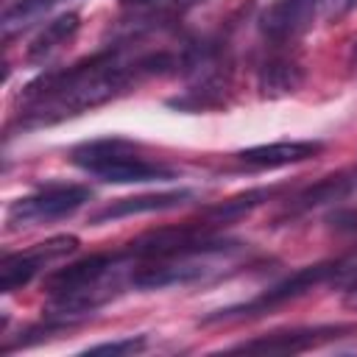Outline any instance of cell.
I'll list each match as a JSON object with an SVG mask.
<instances>
[{
    "instance_id": "6da1fadb",
    "label": "cell",
    "mask_w": 357,
    "mask_h": 357,
    "mask_svg": "<svg viewBox=\"0 0 357 357\" xmlns=\"http://www.w3.org/2000/svg\"><path fill=\"white\" fill-rule=\"evenodd\" d=\"M181 67V53L142 50L131 53L128 45H109L64 70H50L33 78L17 100L14 126L22 131L47 128L61 120L92 112L137 84Z\"/></svg>"
},
{
    "instance_id": "7a4b0ae2",
    "label": "cell",
    "mask_w": 357,
    "mask_h": 357,
    "mask_svg": "<svg viewBox=\"0 0 357 357\" xmlns=\"http://www.w3.org/2000/svg\"><path fill=\"white\" fill-rule=\"evenodd\" d=\"M70 162L109 184H145L176 178V170L170 165L151 159L137 142L123 137L86 139L70 151Z\"/></svg>"
},
{
    "instance_id": "3957f363",
    "label": "cell",
    "mask_w": 357,
    "mask_h": 357,
    "mask_svg": "<svg viewBox=\"0 0 357 357\" xmlns=\"http://www.w3.org/2000/svg\"><path fill=\"white\" fill-rule=\"evenodd\" d=\"M181 67L192 75V81L173 98H167L170 109L178 112H209L229 103L231 95V61L212 42L187 45L181 50Z\"/></svg>"
},
{
    "instance_id": "277c9868",
    "label": "cell",
    "mask_w": 357,
    "mask_h": 357,
    "mask_svg": "<svg viewBox=\"0 0 357 357\" xmlns=\"http://www.w3.org/2000/svg\"><path fill=\"white\" fill-rule=\"evenodd\" d=\"M343 259H329V262H315V265H304L298 271H293L290 276L279 279L276 284L265 287L259 296L243 301V304H231V307H223V310H215L209 315L201 318L204 326L209 324H231V321H245V318H259L271 310H279L301 296H307L312 287L324 284V282H335L337 271H340Z\"/></svg>"
},
{
    "instance_id": "5b68a950",
    "label": "cell",
    "mask_w": 357,
    "mask_h": 357,
    "mask_svg": "<svg viewBox=\"0 0 357 357\" xmlns=\"http://www.w3.org/2000/svg\"><path fill=\"white\" fill-rule=\"evenodd\" d=\"M89 198H92V190L84 187V184H67V181L45 184V187L33 190L31 195L17 198L8 206V212H6V229L8 231H20V229H31V226L64 220L73 212H78Z\"/></svg>"
},
{
    "instance_id": "8992f818",
    "label": "cell",
    "mask_w": 357,
    "mask_h": 357,
    "mask_svg": "<svg viewBox=\"0 0 357 357\" xmlns=\"http://www.w3.org/2000/svg\"><path fill=\"white\" fill-rule=\"evenodd\" d=\"M357 335L354 324H315V326H293V329H276L257 335L251 340H243L231 346V351H259V354H298L310 351L326 343H335L340 337Z\"/></svg>"
},
{
    "instance_id": "52a82bcc",
    "label": "cell",
    "mask_w": 357,
    "mask_h": 357,
    "mask_svg": "<svg viewBox=\"0 0 357 357\" xmlns=\"http://www.w3.org/2000/svg\"><path fill=\"white\" fill-rule=\"evenodd\" d=\"M78 237L73 234H59V237H50L45 243H36L25 251H14V254H6L0 259V290L3 293H14L20 287H25L33 276H39L50 262H59L64 259L67 254L78 251Z\"/></svg>"
},
{
    "instance_id": "ba28073f",
    "label": "cell",
    "mask_w": 357,
    "mask_h": 357,
    "mask_svg": "<svg viewBox=\"0 0 357 357\" xmlns=\"http://www.w3.org/2000/svg\"><path fill=\"white\" fill-rule=\"evenodd\" d=\"M321 8L324 0H271L259 14V33L273 45H290L312 28Z\"/></svg>"
},
{
    "instance_id": "9c48e42d",
    "label": "cell",
    "mask_w": 357,
    "mask_h": 357,
    "mask_svg": "<svg viewBox=\"0 0 357 357\" xmlns=\"http://www.w3.org/2000/svg\"><path fill=\"white\" fill-rule=\"evenodd\" d=\"M354 187H357V167H349V170H337L332 176H324L315 184L304 187L298 195L287 198V204H284V209L279 212L276 220H296V218H301V215H307V212H312V209H318L324 204H332V201L346 198Z\"/></svg>"
},
{
    "instance_id": "30bf717a",
    "label": "cell",
    "mask_w": 357,
    "mask_h": 357,
    "mask_svg": "<svg viewBox=\"0 0 357 357\" xmlns=\"http://www.w3.org/2000/svg\"><path fill=\"white\" fill-rule=\"evenodd\" d=\"M324 151V142L318 139H279V142H268V145H251L234 153L237 162H243L245 167H259V170H273V167H287V165H298L307 162L312 156H318Z\"/></svg>"
},
{
    "instance_id": "8fae6325",
    "label": "cell",
    "mask_w": 357,
    "mask_h": 357,
    "mask_svg": "<svg viewBox=\"0 0 357 357\" xmlns=\"http://www.w3.org/2000/svg\"><path fill=\"white\" fill-rule=\"evenodd\" d=\"M192 198V190H165V192H142V195H128V198H117L106 206H100L98 212L89 215L92 226L109 223V220H120V218H131V215H148V212H165V209H176L181 204H187Z\"/></svg>"
},
{
    "instance_id": "7c38bea8",
    "label": "cell",
    "mask_w": 357,
    "mask_h": 357,
    "mask_svg": "<svg viewBox=\"0 0 357 357\" xmlns=\"http://www.w3.org/2000/svg\"><path fill=\"white\" fill-rule=\"evenodd\" d=\"M279 192H282V184H271V187H251V190L237 192V195H231V198H226V201H220V204L206 206L198 218H201V220H206L209 226L220 229V226H229V223H234V220H240V218L251 215L257 206L268 204V201H271V198H276Z\"/></svg>"
},
{
    "instance_id": "4fadbf2b",
    "label": "cell",
    "mask_w": 357,
    "mask_h": 357,
    "mask_svg": "<svg viewBox=\"0 0 357 357\" xmlns=\"http://www.w3.org/2000/svg\"><path fill=\"white\" fill-rule=\"evenodd\" d=\"M301 84H304V67L290 56H273L257 73V86H259V95L265 98L293 95L298 92Z\"/></svg>"
},
{
    "instance_id": "5bb4252c",
    "label": "cell",
    "mask_w": 357,
    "mask_h": 357,
    "mask_svg": "<svg viewBox=\"0 0 357 357\" xmlns=\"http://www.w3.org/2000/svg\"><path fill=\"white\" fill-rule=\"evenodd\" d=\"M81 28V17L75 11H67V14H59L56 20H50L28 45V61L31 64H42L47 61L53 53H59Z\"/></svg>"
},
{
    "instance_id": "9a60e30c",
    "label": "cell",
    "mask_w": 357,
    "mask_h": 357,
    "mask_svg": "<svg viewBox=\"0 0 357 357\" xmlns=\"http://www.w3.org/2000/svg\"><path fill=\"white\" fill-rule=\"evenodd\" d=\"M64 0H14L11 6H6L3 11V36L8 39L11 33L28 28L36 17H42L45 11H50L53 6H59Z\"/></svg>"
},
{
    "instance_id": "2e32d148",
    "label": "cell",
    "mask_w": 357,
    "mask_h": 357,
    "mask_svg": "<svg viewBox=\"0 0 357 357\" xmlns=\"http://www.w3.org/2000/svg\"><path fill=\"white\" fill-rule=\"evenodd\" d=\"M148 346V337L145 335H128V337H120V340H109V343H95V346H86L84 354H112V357H131V354H139L145 351Z\"/></svg>"
},
{
    "instance_id": "e0dca14e",
    "label": "cell",
    "mask_w": 357,
    "mask_h": 357,
    "mask_svg": "<svg viewBox=\"0 0 357 357\" xmlns=\"http://www.w3.org/2000/svg\"><path fill=\"white\" fill-rule=\"evenodd\" d=\"M329 229L351 243H357V209H337L329 215Z\"/></svg>"
},
{
    "instance_id": "ac0fdd59",
    "label": "cell",
    "mask_w": 357,
    "mask_h": 357,
    "mask_svg": "<svg viewBox=\"0 0 357 357\" xmlns=\"http://www.w3.org/2000/svg\"><path fill=\"white\" fill-rule=\"evenodd\" d=\"M198 3H204V0H165V6H162V17L167 20V22H173V20H178L181 14H187L190 8H195Z\"/></svg>"
},
{
    "instance_id": "d6986e66",
    "label": "cell",
    "mask_w": 357,
    "mask_h": 357,
    "mask_svg": "<svg viewBox=\"0 0 357 357\" xmlns=\"http://www.w3.org/2000/svg\"><path fill=\"white\" fill-rule=\"evenodd\" d=\"M324 8H329V14H343L357 8V0H324Z\"/></svg>"
}]
</instances>
